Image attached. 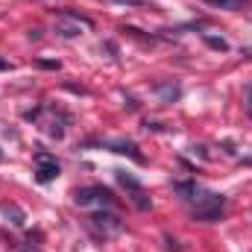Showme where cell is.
Segmentation results:
<instances>
[{
    "mask_svg": "<svg viewBox=\"0 0 252 252\" xmlns=\"http://www.w3.org/2000/svg\"><path fill=\"white\" fill-rule=\"evenodd\" d=\"M223 208H226V196L223 193H205L196 199V208H193V220H202V223H214L223 217Z\"/></svg>",
    "mask_w": 252,
    "mask_h": 252,
    "instance_id": "1",
    "label": "cell"
},
{
    "mask_svg": "<svg viewBox=\"0 0 252 252\" xmlns=\"http://www.w3.org/2000/svg\"><path fill=\"white\" fill-rule=\"evenodd\" d=\"M91 27H94V21L79 15V12H64L56 18V35L59 38H79L82 30H91Z\"/></svg>",
    "mask_w": 252,
    "mask_h": 252,
    "instance_id": "2",
    "label": "cell"
},
{
    "mask_svg": "<svg viewBox=\"0 0 252 252\" xmlns=\"http://www.w3.org/2000/svg\"><path fill=\"white\" fill-rule=\"evenodd\" d=\"M76 205H112V190L103 188V185H88V188L76 190Z\"/></svg>",
    "mask_w": 252,
    "mask_h": 252,
    "instance_id": "3",
    "label": "cell"
},
{
    "mask_svg": "<svg viewBox=\"0 0 252 252\" xmlns=\"http://www.w3.org/2000/svg\"><path fill=\"white\" fill-rule=\"evenodd\" d=\"M88 223H91V226H97V229L103 232V238L118 235V232L124 229V223H121V217H118L115 211H94V214L88 217Z\"/></svg>",
    "mask_w": 252,
    "mask_h": 252,
    "instance_id": "4",
    "label": "cell"
},
{
    "mask_svg": "<svg viewBox=\"0 0 252 252\" xmlns=\"http://www.w3.org/2000/svg\"><path fill=\"white\" fill-rule=\"evenodd\" d=\"M35 164H38L35 179H38L41 185H47V182H53V179L59 176V164H56V158H53L50 153H38V156H35Z\"/></svg>",
    "mask_w": 252,
    "mask_h": 252,
    "instance_id": "5",
    "label": "cell"
},
{
    "mask_svg": "<svg viewBox=\"0 0 252 252\" xmlns=\"http://www.w3.org/2000/svg\"><path fill=\"white\" fill-rule=\"evenodd\" d=\"M106 147H112L115 153H121V156H129L132 161H138V164H144V156L138 153V147H135L132 141H112V144H106Z\"/></svg>",
    "mask_w": 252,
    "mask_h": 252,
    "instance_id": "6",
    "label": "cell"
},
{
    "mask_svg": "<svg viewBox=\"0 0 252 252\" xmlns=\"http://www.w3.org/2000/svg\"><path fill=\"white\" fill-rule=\"evenodd\" d=\"M164 103H173V100H179L182 97V88L179 85H173V82H156V88H153Z\"/></svg>",
    "mask_w": 252,
    "mask_h": 252,
    "instance_id": "7",
    "label": "cell"
},
{
    "mask_svg": "<svg viewBox=\"0 0 252 252\" xmlns=\"http://www.w3.org/2000/svg\"><path fill=\"white\" fill-rule=\"evenodd\" d=\"M0 211L9 217V223H12V226H24V223H27V214H24L15 202H3V205H0Z\"/></svg>",
    "mask_w": 252,
    "mask_h": 252,
    "instance_id": "8",
    "label": "cell"
},
{
    "mask_svg": "<svg viewBox=\"0 0 252 252\" xmlns=\"http://www.w3.org/2000/svg\"><path fill=\"white\" fill-rule=\"evenodd\" d=\"M205 6H214V9H226V12H241L250 6V0H202Z\"/></svg>",
    "mask_w": 252,
    "mask_h": 252,
    "instance_id": "9",
    "label": "cell"
},
{
    "mask_svg": "<svg viewBox=\"0 0 252 252\" xmlns=\"http://www.w3.org/2000/svg\"><path fill=\"white\" fill-rule=\"evenodd\" d=\"M118 182H121V185H124V188L129 190V193H138V190H144V188H141V182H138L135 176L124 173V170H118Z\"/></svg>",
    "mask_w": 252,
    "mask_h": 252,
    "instance_id": "10",
    "label": "cell"
},
{
    "mask_svg": "<svg viewBox=\"0 0 252 252\" xmlns=\"http://www.w3.org/2000/svg\"><path fill=\"white\" fill-rule=\"evenodd\" d=\"M176 193H182V199H196V185L193 182H176Z\"/></svg>",
    "mask_w": 252,
    "mask_h": 252,
    "instance_id": "11",
    "label": "cell"
},
{
    "mask_svg": "<svg viewBox=\"0 0 252 252\" xmlns=\"http://www.w3.org/2000/svg\"><path fill=\"white\" fill-rule=\"evenodd\" d=\"M205 44H208L211 50H229L226 38H217V35H205Z\"/></svg>",
    "mask_w": 252,
    "mask_h": 252,
    "instance_id": "12",
    "label": "cell"
},
{
    "mask_svg": "<svg viewBox=\"0 0 252 252\" xmlns=\"http://www.w3.org/2000/svg\"><path fill=\"white\" fill-rule=\"evenodd\" d=\"M132 202H135L138 208H150V199L144 196V190H138V193H132Z\"/></svg>",
    "mask_w": 252,
    "mask_h": 252,
    "instance_id": "13",
    "label": "cell"
},
{
    "mask_svg": "<svg viewBox=\"0 0 252 252\" xmlns=\"http://www.w3.org/2000/svg\"><path fill=\"white\" fill-rule=\"evenodd\" d=\"M38 67H44V70H59V67H62V64L59 62H53V59H38Z\"/></svg>",
    "mask_w": 252,
    "mask_h": 252,
    "instance_id": "14",
    "label": "cell"
},
{
    "mask_svg": "<svg viewBox=\"0 0 252 252\" xmlns=\"http://www.w3.org/2000/svg\"><path fill=\"white\" fill-rule=\"evenodd\" d=\"M115 3H121V6H144L150 0H115Z\"/></svg>",
    "mask_w": 252,
    "mask_h": 252,
    "instance_id": "15",
    "label": "cell"
},
{
    "mask_svg": "<svg viewBox=\"0 0 252 252\" xmlns=\"http://www.w3.org/2000/svg\"><path fill=\"white\" fill-rule=\"evenodd\" d=\"M247 109H250V115H252V85H247Z\"/></svg>",
    "mask_w": 252,
    "mask_h": 252,
    "instance_id": "16",
    "label": "cell"
},
{
    "mask_svg": "<svg viewBox=\"0 0 252 252\" xmlns=\"http://www.w3.org/2000/svg\"><path fill=\"white\" fill-rule=\"evenodd\" d=\"M6 67H12V64H9V62H3V59H0V70H6Z\"/></svg>",
    "mask_w": 252,
    "mask_h": 252,
    "instance_id": "17",
    "label": "cell"
},
{
    "mask_svg": "<svg viewBox=\"0 0 252 252\" xmlns=\"http://www.w3.org/2000/svg\"><path fill=\"white\" fill-rule=\"evenodd\" d=\"M0 158H3V150H0Z\"/></svg>",
    "mask_w": 252,
    "mask_h": 252,
    "instance_id": "18",
    "label": "cell"
}]
</instances>
